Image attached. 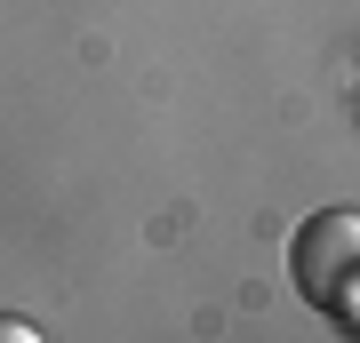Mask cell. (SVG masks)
Masks as SVG:
<instances>
[{
  "mask_svg": "<svg viewBox=\"0 0 360 343\" xmlns=\"http://www.w3.org/2000/svg\"><path fill=\"white\" fill-rule=\"evenodd\" d=\"M288 280L296 295H304L312 311L328 319V328H360V216L352 208H321V216H304L296 224V240H288Z\"/></svg>",
  "mask_w": 360,
  "mask_h": 343,
  "instance_id": "cell-1",
  "label": "cell"
},
{
  "mask_svg": "<svg viewBox=\"0 0 360 343\" xmlns=\"http://www.w3.org/2000/svg\"><path fill=\"white\" fill-rule=\"evenodd\" d=\"M40 328H32V319H16V311H0V343H32Z\"/></svg>",
  "mask_w": 360,
  "mask_h": 343,
  "instance_id": "cell-2",
  "label": "cell"
}]
</instances>
